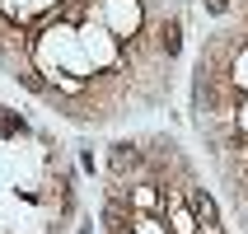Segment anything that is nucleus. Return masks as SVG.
<instances>
[{
	"label": "nucleus",
	"instance_id": "20e7f679",
	"mask_svg": "<svg viewBox=\"0 0 248 234\" xmlns=\"http://www.w3.org/2000/svg\"><path fill=\"white\" fill-rule=\"evenodd\" d=\"M206 10L211 14H225V10H230V0H206Z\"/></svg>",
	"mask_w": 248,
	"mask_h": 234
},
{
	"label": "nucleus",
	"instance_id": "f257e3e1",
	"mask_svg": "<svg viewBox=\"0 0 248 234\" xmlns=\"http://www.w3.org/2000/svg\"><path fill=\"white\" fill-rule=\"evenodd\" d=\"M164 216H169V225H173V234H197V216H192V206H183L173 192H164Z\"/></svg>",
	"mask_w": 248,
	"mask_h": 234
},
{
	"label": "nucleus",
	"instance_id": "7ed1b4c3",
	"mask_svg": "<svg viewBox=\"0 0 248 234\" xmlns=\"http://www.w3.org/2000/svg\"><path fill=\"white\" fill-rule=\"evenodd\" d=\"M19 80H24V89H33V94H47V84L38 80V70H24V75H19Z\"/></svg>",
	"mask_w": 248,
	"mask_h": 234
},
{
	"label": "nucleus",
	"instance_id": "39448f33",
	"mask_svg": "<svg viewBox=\"0 0 248 234\" xmlns=\"http://www.w3.org/2000/svg\"><path fill=\"white\" fill-rule=\"evenodd\" d=\"M0 61H5V47H0Z\"/></svg>",
	"mask_w": 248,
	"mask_h": 234
},
{
	"label": "nucleus",
	"instance_id": "f03ea898",
	"mask_svg": "<svg viewBox=\"0 0 248 234\" xmlns=\"http://www.w3.org/2000/svg\"><path fill=\"white\" fill-rule=\"evenodd\" d=\"M178 47H183V24L178 19H164V24H159V52L178 56Z\"/></svg>",
	"mask_w": 248,
	"mask_h": 234
}]
</instances>
